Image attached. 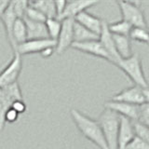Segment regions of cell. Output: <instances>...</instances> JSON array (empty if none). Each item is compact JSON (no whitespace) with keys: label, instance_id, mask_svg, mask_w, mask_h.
Instances as JSON below:
<instances>
[{"label":"cell","instance_id":"8992f818","mask_svg":"<svg viewBox=\"0 0 149 149\" xmlns=\"http://www.w3.org/2000/svg\"><path fill=\"white\" fill-rule=\"evenodd\" d=\"M111 101L136 105L146 104L149 102V90L148 88H140L133 85L115 94L112 97Z\"/></svg>","mask_w":149,"mask_h":149},{"label":"cell","instance_id":"f546056e","mask_svg":"<svg viewBox=\"0 0 149 149\" xmlns=\"http://www.w3.org/2000/svg\"><path fill=\"white\" fill-rule=\"evenodd\" d=\"M11 108L13 110H15L17 113L20 115V114H23L24 112L26 111V104L25 102L23 100H17L15 102H12L11 104Z\"/></svg>","mask_w":149,"mask_h":149},{"label":"cell","instance_id":"8fae6325","mask_svg":"<svg viewBox=\"0 0 149 149\" xmlns=\"http://www.w3.org/2000/svg\"><path fill=\"white\" fill-rule=\"evenodd\" d=\"M98 1H92V0H80V1H66L63 12L62 15L58 17L59 21H63L65 19H74L77 16L79 13L83 11H87L88 8H92L97 5Z\"/></svg>","mask_w":149,"mask_h":149},{"label":"cell","instance_id":"5bb4252c","mask_svg":"<svg viewBox=\"0 0 149 149\" xmlns=\"http://www.w3.org/2000/svg\"><path fill=\"white\" fill-rule=\"evenodd\" d=\"M74 21L79 23L81 26L85 27L86 29L91 31L93 34L99 36L102 30V21L104 20H102L97 16L92 15L91 13L88 11H83L79 13L77 16H76Z\"/></svg>","mask_w":149,"mask_h":149},{"label":"cell","instance_id":"277c9868","mask_svg":"<svg viewBox=\"0 0 149 149\" xmlns=\"http://www.w3.org/2000/svg\"><path fill=\"white\" fill-rule=\"evenodd\" d=\"M17 100H23L20 84L18 82L0 88V130H3L6 125L5 115L7 111L11 108L12 102Z\"/></svg>","mask_w":149,"mask_h":149},{"label":"cell","instance_id":"44dd1931","mask_svg":"<svg viewBox=\"0 0 149 149\" xmlns=\"http://www.w3.org/2000/svg\"><path fill=\"white\" fill-rule=\"evenodd\" d=\"M12 38L16 48L19 45L27 41V30L24 21L22 19H16L15 22H14L12 30Z\"/></svg>","mask_w":149,"mask_h":149},{"label":"cell","instance_id":"9a60e30c","mask_svg":"<svg viewBox=\"0 0 149 149\" xmlns=\"http://www.w3.org/2000/svg\"><path fill=\"white\" fill-rule=\"evenodd\" d=\"M16 19H18L15 15V13L13 11L12 8V4L11 1L9 2L8 7L7 8L6 10L4 11L2 14L1 18H0V22H2V24L4 26L5 29V34H6V37L8 41L9 45L11 47V49L13 51V54L16 53V46L13 42L12 38V30H13V26H14V22H15Z\"/></svg>","mask_w":149,"mask_h":149},{"label":"cell","instance_id":"836d02e7","mask_svg":"<svg viewBox=\"0 0 149 149\" xmlns=\"http://www.w3.org/2000/svg\"><path fill=\"white\" fill-rule=\"evenodd\" d=\"M9 2L10 1H0V18H1L2 14L4 13V11L6 10L7 8L8 7Z\"/></svg>","mask_w":149,"mask_h":149},{"label":"cell","instance_id":"6da1fadb","mask_svg":"<svg viewBox=\"0 0 149 149\" xmlns=\"http://www.w3.org/2000/svg\"><path fill=\"white\" fill-rule=\"evenodd\" d=\"M70 116L77 130L84 137L100 149H107L104 137L97 120L90 118L77 109L70 110Z\"/></svg>","mask_w":149,"mask_h":149},{"label":"cell","instance_id":"603a6c76","mask_svg":"<svg viewBox=\"0 0 149 149\" xmlns=\"http://www.w3.org/2000/svg\"><path fill=\"white\" fill-rule=\"evenodd\" d=\"M45 26L48 32L49 38L56 41L62 28V21H59L56 18H49L45 22Z\"/></svg>","mask_w":149,"mask_h":149},{"label":"cell","instance_id":"ffe728a7","mask_svg":"<svg viewBox=\"0 0 149 149\" xmlns=\"http://www.w3.org/2000/svg\"><path fill=\"white\" fill-rule=\"evenodd\" d=\"M29 6L35 8L41 13H43L47 19L49 18H56V9L54 1H49V0H38V1H30Z\"/></svg>","mask_w":149,"mask_h":149},{"label":"cell","instance_id":"ac0fdd59","mask_svg":"<svg viewBox=\"0 0 149 149\" xmlns=\"http://www.w3.org/2000/svg\"><path fill=\"white\" fill-rule=\"evenodd\" d=\"M112 37L114 40L116 53L120 59H127L133 54L132 49V40L129 38V36L112 35Z\"/></svg>","mask_w":149,"mask_h":149},{"label":"cell","instance_id":"d6a6232c","mask_svg":"<svg viewBox=\"0 0 149 149\" xmlns=\"http://www.w3.org/2000/svg\"><path fill=\"white\" fill-rule=\"evenodd\" d=\"M55 52V48H47L45 49L42 52L40 53V55L42 56L43 58H49L50 56H52V54Z\"/></svg>","mask_w":149,"mask_h":149},{"label":"cell","instance_id":"cb8c5ba5","mask_svg":"<svg viewBox=\"0 0 149 149\" xmlns=\"http://www.w3.org/2000/svg\"><path fill=\"white\" fill-rule=\"evenodd\" d=\"M129 38L130 40L148 44L149 36H148L147 29H146V28H141V27H132L129 34Z\"/></svg>","mask_w":149,"mask_h":149},{"label":"cell","instance_id":"5b68a950","mask_svg":"<svg viewBox=\"0 0 149 149\" xmlns=\"http://www.w3.org/2000/svg\"><path fill=\"white\" fill-rule=\"evenodd\" d=\"M118 5L122 15V20L130 23L132 27H141L147 29L146 19L143 10L136 2L118 1Z\"/></svg>","mask_w":149,"mask_h":149},{"label":"cell","instance_id":"e0dca14e","mask_svg":"<svg viewBox=\"0 0 149 149\" xmlns=\"http://www.w3.org/2000/svg\"><path fill=\"white\" fill-rule=\"evenodd\" d=\"M24 21L27 30V40L49 38L45 22H36L28 20L26 18L22 19Z\"/></svg>","mask_w":149,"mask_h":149},{"label":"cell","instance_id":"7c38bea8","mask_svg":"<svg viewBox=\"0 0 149 149\" xmlns=\"http://www.w3.org/2000/svg\"><path fill=\"white\" fill-rule=\"evenodd\" d=\"M71 48L74 49H77L78 51L86 54H90L95 57H99L101 59H104L105 61L110 62V58L104 47L100 43L99 39L98 40H92V41H87V42H74L72 44Z\"/></svg>","mask_w":149,"mask_h":149},{"label":"cell","instance_id":"4316f807","mask_svg":"<svg viewBox=\"0 0 149 149\" xmlns=\"http://www.w3.org/2000/svg\"><path fill=\"white\" fill-rule=\"evenodd\" d=\"M24 18L28 19V20L36 22H45L47 18L43 13H41L35 8H32L30 6H28V8L26 10Z\"/></svg>","mask_w":149,"mask_h":149},{"label":"cell","instance_id":"d6986e66","mask_svg":"<svg viewBox=\"0 0 149 149\" xmlns=\"http://www.w3.org/2000/svg\"><path fill=\"white\" fill-rule=\"evenodd\" d=\"M74 42H87V41H92V40H98L99 39V36L93 34L91 31L86 29L85 27L81 26L79 23L74 21Z\"/></svg>","mask_w":149,"mask_h":149},{"label":"cell","instance_id":"4fadbf2b","mask_svg":"<svg viewBox=\"0 0 149 149\" xmlns=\"http://www.w3.org/2000/svg\"><path fill=\"white\" fill-rule=\"evenodd\" d=\"M99 41L102 44V46L104 47V49H105L107 54H108L110 58V63L115 64L120 58L118 57V53H116L112 34L108 30V23L105 21H102V30L99 35Z\"/></svg>","mask_w":149,"mask_h":149},{"label":"cell","instance_id":"9c48e42d","mask_svg":"<svg viewBox=\"0 0 149 149\" xmlns=\"http://www.w3.org/2000/svg\"><path fill=\"white\" fill-rule=\"evenodd\" d=\"M55 48L56 41L50 38H42V39H33L27 40L24 43L17 47L16 53L19 55H27V54H36L41 53L47 48Z\"/></svg>","mask_w":149,"mask_h":149},{"label":"cell","instance_id":"484cf974","mask_svg":"<svg viewBox=\"0 0 149 149\" xmlns=\"http://www.w3.org/2000/svg\"><path fill=\"white\" fill-rule=\"evenodd\" d=\"M13 11L18 19H23L25 16L26 10L29 6V1H11Z\"/></svg>","mask_w":149,"mask_h":149},{"label":"cell","instance_id":"1f68e13d","mask_svg":"<svg viewBox=\"0 0 149 149\" xmlns=\"http://www.w3.org/2000/svg\"><path fill=\"white\" fill-rule=\"evenodd\" d=\"M54 5H55V9H56V19L58 17H60L62 15V13L63 12V9H64V7L65 5H66V1H54Z\"/></svg>","mask_w":149,"mask_h":149},{"label":"cell","instance_id":"7402d4cb","mask_svg":"<svg viewBox=\"0 0 149 149\" xmlns=\"http://www.w3.org/2000/svg\"><path fill=\"white\" fill-rule=\"evenodd\" d=\"M132 26L123 20L115 22L113 23H108V30L112 35L129 36V34L132 30Z\"/></svg>","mask_w":149,"mask_h":149},{"label":"cell","instance_id":"f1b7e54d","mask_svg":"<svg viewBox=\"0 0 149 149\" xmlns=\"http://www.w3.org/2000/svg\"><path fill=\"white\" fill-rule=\"evenodd\" d=\"M138 122L148 126L149 124V102L140 105V112L138 116Z\"/></svg>","mask_w":149,"mask_h":149},{"label":"cell","instance_id":"3957f363","mask_svg":"<svg viewBox=\"0 0 149 149\" xmlns=\"http://www.w3.org/2000/svg\"><path fill=\"white\" fill-rule=\"evenodd\" d=\"M115 65L118 66L132 82H133L135 86L148 88V82L144 74L139 54L134 53L127 59H119Z\"/></svg>","mask_w":149,"mask_h":149},{"label":"cell","instance_id":"30bf717a","mask_svg":"<svg viewBox=\"0 0 149 149\" xmlns=\"http://www.w3.org/2000/svg\"><path fill=\"white\" fill-rule=\"evenodd\" d=\"M140 105L126 104V102H121L108 101L104 104V108L113 111L118 116L130 121H137L140 112Z\"/></svg>","mask_w":149,"mask_h":149},{"label":"cell","instance_id":"7a4b0ae2","mask_svg":"<svg viewBox=\"0 0 149 149\" xmlns=\"http://www.w3.org/2000/svg\"><path fill=\"white\" fill-rule=\"evenodd\" d=\"M102 135H104L107 149H118V136L120 116L109 109L104 108L97 119Z\"/></svg>","mask_w":149,"mask_h":149},{"label":"cell","instance_id":"ba28073f","mask_svg":"<svg viewBox=\"0 0 149 149\" xmlns=\"http://www.w3.org/2000/svg\"><path fill=\"white\" fill-rule=\"evenodd\" d=\"M74 20L73 19H65L62 21V28H61L58 38L56 39L55 52L61 55L66 49L71 48L74 43Z\"/></svg>","mask_w":149,"mask_h":149},{"label":"cell","instance_id":"4dcf8cb0","mask_svg":"<svg viewBox=\"0 0 149 149\" xmlns=\"http://www.w3.org/2000/svg\"><path fill=\"white\" fill-rule=\"evenodd\" d=\"M19 118V114L15 110H13L12 108H9L6 115H5V121H6V123H13L17 121Z\"/></svg>","mask_w":149,"mask_h":149},{"label":"cell","instance_id":"d4e9b609","mask_svg":"<svg viewBox=\"0 0 149 149\" xmlns=\"http://www.w3.org/2000/svg\"><path fill=\"white\" fill-rule=\"evenodd\" d=\"M134 136H136L140 139L143 140L148 143L149 141V128L148 126L142 124L138 121H132Z\"/></svg>","mask_w":149,"mask_h":149},{"label":"cell","instance_id":"52a82bcc","mask_svg":"<svg viewBox=\"0 0 149 149\" xmlns=\"http://www.w3.org/2000/svg\"><path fill=\"white\" fill-rule=\"evenodd\" d=\"M22 56L18 53H14L11 61L0 72V88L18 82V78L22 72Z\"/></svg>","mask_w":149,"mask_h":149},{"label":"cell","instance_id":"83f0119b","mask_svg":"<svg viewBox=\"0 0 149 149\" xmlns=\"http://www.w3.org/2000/svg\"><path fill=\"white\" fill-rule=\"evenodd\" d=\"M125 149H149V144L147 142L134 136L125 146Z\"/></svg>","mask_w":149,"mask_h":149},{"label":"cell","instance_id":"2e32d148","mask_svg":"<svg viewBox=\"0 0 149 149\" xmlns=\"http://www.w3.org/2000/svg\"><path fill=\"white\" fill-rule=\"evenodd\" d=\"M133 137L134 132L132 122L127 118L120 116L118 136V149H125V146Z\"/></svg>","mask_w":149,"mask_h":149}]
</instances>
